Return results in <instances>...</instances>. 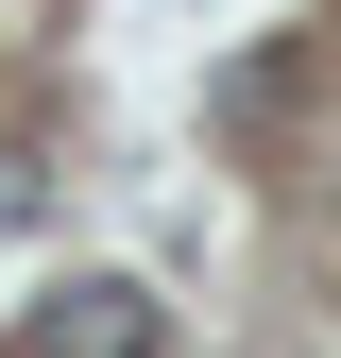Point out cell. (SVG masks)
Masks as SVG:
<instances>
[{"mask_svg": "<svg viewBox=\"0 0 341 358\" xmlns=\"http://www.w3.org/2000/svg\"><path fill=\"white\" fill-rule=\"evenodd\" d=\"M170 324H154V290L137 273H85V290H52L34 307V358H154Z\"/></svg>", "mask_w": 341, "mask_h": 358, "instance_id": "obj_1", "label": "cell"}, {"mask_svg": "<svg viewBox=\"0 0 341 358\" xmlns=\"http://www.w3.org/2000/svg\"><path fill=\"white\" fill-rule=\"evenodd\" d=\"M17 222H52V154H34V137H0V239H17Z\"/></svg>", "mask_w": 341, "mask_h": 358, "instance_id": "obj_2", "label": "cell"}]
</instances>
